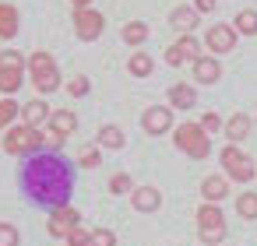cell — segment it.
<instances>
[{
    "label": "cell",
    "mask_w": 257,
    "mask_h": 246,
    "mask_svg": "<svg viewBox=\"0 0 257 246\" xmlns=\"http://www.w3.org/2000/svg\"><path fill=\"white\" fill-rule=\"evenodd\" d=\"M22 186L25 193L43 207H64L74 190V165L60 158L57 151H36L22 165Z\"/></svg>",
    "instance_id": "cell-1"
},
{
    "label": "cell",
    "mask_w": 257,
    "mask_h": 246,
    "mask_svg": "<svg viewBox=\"0 0 257 246\" xmlns=\"http://www.w3.org/2000/svg\"><path fill=\"white\" fill-rule=\"evenodd\" d=\"M173 144L187 155V158H194V162H201V158H208L211 155V137L204 134V127L201 123H194V120H187V123H176L173 127Z\"/></svg>",
    "instance_id": "cell-2"
},
{
    "label": "cell",
    "mask_w": 257,
    "mask_h": 246,
    "mask_svg": "<svg viewBox=\"0 0 257 246\" xmlns=\"http://www.w3.org/2000/svg\"><path fill=\"white\" fill-rule=\"evenodd\" d=\"M46 148V134L39 130V127H25V123H15V127H8L4 130V151L8 155H36V151H43Z\"/></svg>",
    "instance_id": "cell-3"
},
{
    "label": "cell",
    "mask_w": 257,
    "mask_h": 246,
    "mask_svg": "<svg viewBox=\"0 0 257 246\" xmlns=\"http://www.w3.org/2000/svg\"><path fill=\"white\" fill-rule=\"evenodd\" d=\"M25 53L18 50H0V92H4V99L18 95L22 85H25Z\"/></svg>",
    "instance_id": "cell-4"
},
{
    "label": "cell",
    "mask_w": 257,
    "mask_h": 246,
    "mask_svg": "<svg viewBox=\"0 0 257 246\" xmlns=\"http://www.w3.org/2000/svg\"><path fill=\"white\" fill-rule=\"evenodd\" d=\"M218 158H222V169H225L229 183H250V179L257 176V162H253L239 144H225Z\"/></svg>",
    "instance_id": "cell-5"
},
{
    "label": "cell",
    "mask_w": 257,
    "mask_h": 246,
    "mask_svg": "<svg viewBox=\"0 0 257 246\" xmlns=\"http://www.w3.org/2000/svg\"><path fill=\"white\" fill-rule=\"evenodd\" d=\"M71 22H74V36H78L81 43H95V39L106 32V15L95 11V8H78Z\"/></svg>",
    "instance_id": "cell-6"
},
{
    "label": "cell",
    "mask_w": 257,
    "mask_h": 246,
    "mask_svg": "<svg viewBox=\"0 0 257 246\" xmlns=\"http://www.w3.org/2000/svg\"><path fill=\"white\" fill-rule=\"evenodd\" d=\"M78 225H81V211H78L74 204H64V207H53V211H50L46 232H50L53 239H67V232L78 228Z\"/></svg>",
    "instance_id": "cell-7"
},
{
    "label": "cell",
    "mask_w": 257,
    "mask_h": 246,
    "mask_svg": "<svg viewBox=\"0 0 257 246\" xmlns=\"http://www.w3.org/2000/svg\"><path fill=\"white\" fill-rule=\"evenodd\" d=\"M236 29L232 25H211L208 32H204V50L211 53V57H225V53H232L236 50Z\"/></svg>",
    "instance_id": "cell-8"
},
{
    "label": "cell",
    "mask_w": 257,
    "mask_h": 246,
    "mask_svg": "<svg viewBox=\"0 0 257 246\" xmlns=\"http://www.w3.org/2000/svg\"><path fill=\"white\" fill-rule=\"evenodd\" d=\"M176 123H173V109L169 106H148L145 113H141V130L148 134V137H162V134H169Z\"/></svg>",
    "instance_id": "cell-9"
},
{
    "label": "cell",
    "mask_w": 257,
    "mask_h": 246,
    "mask_svg": "<svg viewBox=\"0 0 257 246\" xmlns=\"http://www.w3.org/2000/svg\"><path fill=\"white\" fill-rule=\"evenodd\" d=\"M190 67H194V85H218V81H222V60L211 57V53H204V57L194 60Z\"/></svg>",
    "instance_id": "cell-10"
},
{
    "label": "cell",
    "mask_w": 257,
    "mask_h": 246,
    "mask_svg": "<svg viewBox=\"0 0 257 246\" xmlns=\"http://www.w3.org/2000/svg\"><path fill=\"white\" fill-rule=\"evenodd\" d=\"M229 176L225 172H211V176H204L201 179V197H204V204H222L225 197H229Z\"/></svg>",
    "instance_id": "cell-11"
},
{
    "label": "cell",
    "mask_w": 257,
    "mask_h": 246,
    "mask_svg": "<svg viewBox=\"0 0 257 246\" xmlns=\"http://www.w3.org/2000/svg\"><path fill=\"white\" fill-rule=\"evenodd\" d=\"M131 204H134V211H141V214H155L159 207H162V190L159 186H134V193H131Z\"/></svg>",
    "instance_id": "cell-12"
},
{
    "label": "cell",
    "mask_w": 257,
    "mask_h": 246,
    "mask_svg": "<svg viewBox=\"0 0 257 246\" xmlns=\"http://www.w3.org/2000/svg\"><path fill=\"white\" fill-rule=\"evenodd\" d=\"M166 99H169V109H173V113H176V109H194V106H197V85L176 81V85L166 92Z\"/></svg>",
    "instance_id": "cell-13"
},
{
    "label": "cell",
    "mask_w": 257,
    "mask_h": 246,
    "mask_svg": "<svg viewBox=\"0 0 257 246\" xmlns=\"http://www.w3.org/2000/svg\"><path fill=\"white\" fill-rule=\"evenodd\" d=\"M197 22H201V15L194 11V4H180V8H173V15H169V25H173L180 36H194Z\"/></svg>",
    "instance_id": "cell-14"
},
{
    "label": "cell",
    "mask_w": 257,
    "mask_h": 246,
    "mask_svg": "<svg viewBox=\"0 0 257 246\" xmlns=\"http://www.w3.org/2000/svg\"><path fill=\"white\" fill-rule=\"evenodd\" d=\"M25 71H29V78L36 81V78H46V74H53V71H60V67H57V57H53V53H46V50H36V53H29V60H25Z\"/></svg>",
    "instance_id": "cell-15"
},
{
    "label": "cell",
    "mask_w": 257,
    "mask_h": 246,
    "mask_svg": "<svg viewBox=\"0 0 257 246\" xmlns=\"http://www.w3.org/2000/svg\"><path fill=\"white\" fill-rule=\"evenodd\" d=\"M50 113H53V109L46 106V99H29V102L22 106V123H25V127H39V130H43V127L50 123Z\"/></svg>",
    "instance_id": "cell-16"
},
{
    "label": "cell",
    "mask_w": 257,
    "mask_h": 246,
    "mask_svg": "<svg viewBox=\"0 0 257 246\" xmlns=\"http://www.w3.org/2000/svg\"><path fill=\"white\" fill-rule=\"evenodd\" d=\"M194 221H197V232H204V228H229L222 204H201V207L194 211Z\"/></svg>",
    "instance_id": "cell-17"
},
{
    "label": "cell",
    "mask_w": 257,
    "mask_h": 246,
    "mask_svg": "<svg viewBox=\"0 0 257 246\" xmlns=\"http://www.w3.org/2000/svg\"><path fill=\"white\" fill-rule=\"evenodd\" d=\"M225 137H229V144H243L246 137H250V130H253V120L246 116V113H232L229 120H225Z\"/></svg>",
    "instance_id": "cell-18"
},
{
    "label": "cell",
    "mask_w": 257,
    "mask_h": 246,
    "mask_svg": "<svg viewBox=\"0 0 257 246\" xmlns=\"http://www.w3.org/2000/svg\"><path fill=\"white\" fill-rule=\"evenodd\" d=\"M46 130H53V134H60V137H71V134L78 130V113H74V109H53Z\"/></svg>",
    "instance_id": "cell-19"
},
{
    "label": "cell",
    "mask_w": 257,
    "mask_h": 246,
    "mask_svg": "<svg viewBox=\"0 0 257 246\" xmlns=\"http://www.w3.org/2000/svg\"><path fill=\"white\" fill-rule=\"evenodd\" d=\"M22 29V15L15 4H0V39H15Z\"/></svg>",
    "instance_id": "cell-20"
},
{
    "label": "cell",
    "mask_w": 257,
    "mask_h": 246,
    "mask_svg": "<svg viewBox=\"0 0 257 246\" xmlns=\"http://www.w3.org/2000/svg\"><path fill=\"white\" fill-rule=\"evenodd\" d=\"M95 144H99V148H109V151H120V148L127 144V137H123V130H120L116 123H102L99 134H95Z\"/></svg>",
    "instance_id": "cell-21"
},
{
    "label": "cell",
    "mask_w": 257,
    "mask_h": 246,
    "mask_svg": "<svg viewBox=\"0 0 257 246\" xmlns=\"http://www.w3.org/2000/svg\"><path fill=\"white\" fill-rule=\"evenodd\" d=\"M148 36H152V29H148L145 22H127V25L120 29V39H123L127 46H134V50H141V46L148 43Z\"/></svg>",
    "instance_id": "cell-22"
},
{
    "label": "cell",
    "mask_w": 257,
    "mask_h": 246,
    "mask_svg": "<svg viewBox=\"0 0 257 246\" xmlns=\"http://www.w3.org/2000/svg\"><path fill=\"white\" fill-rule=\"evenodd\" d=\"M152 71H155V60H152L145 50H134L131 60H127V74H131V78H152Z\"/></svg>",
    "instance_id": "cell-23"
},
{
    "label": "cell",
    "mask_w": 257,
    "mask_h": 246,
    "mask_svg": "<svg viewBox=\"0 0 257 246\" xmlns=\"http://www.w3.org/2000/svg\"><path fill=\"white\" fill-rule=\"evenodd\" d=\"M176 50L183 53V60H187V64H194V60H201V57H204V53H201V50H204V43H201L197 36H180V39H176Z\"/></svg>",
    "instance_id": "cell-24"
},
{
    "label": "cell",
    "mask_w": 257,
    "mask_h": 246,
    "mask_svg": "<svg viewBox=\"0 0 257 246\" xmlns=\"http://www.w3.org/2000/svg\"><path fill=\"white\" fill-rule=\"evenodd\" d=\"M232 29H236V36H257V11L250 8V11H239L236 18H232Z\"/></svg>",
    "instance_id": "cell-25"
},
{
    "label": "cell",
    "mask_w": 257,
    "mask_h": 246,
    "mask_svg": "<svg viewBox=\"0 0 257 246\" xmlns=\"http://www.w3.org/2000/svg\"><path fill=\"white\" fill-rule=\"evenodd\" d=\"M22 120V106L15 99H0V130H8Z\"/></svg>",
    "instance_id": "cell-26"
},
{
    "label": "cell",
    "mask_w": 257,
    "mask_h": 246,
    "mask_svg": "<svg viewBox=\"0 0 257 246\" xmlns=\"http://www.w3.org/2000/svg\"><path fill=\"white\" fill-rule=\"evenodd\" d=\"M236 214H239L243 221H253V218H257V193H253V190H246V193L236 197Z\"/></svg>",
    "instance_id": "cell-27"
},
{
    "label": "cell",
    "mask_w": 257,
    "mask_h": 246,
    "mask_svg": "<svg viewBox=\"0 0 257 246\" xmlns=\"http://www.w3.org/2000/svg\"><path fill=\"white\" fill-rule=\"evenodd\" d=\"M109 193L113 197H131L134 193V179H131V172H116V176H109Z\"/></svg>",
    "instance_id": "cell-28"
},
{
    "label": "cell",
    "mask_w": 257,
    "mask_h": 246,
    "mask_svg": "<svg viewBox=\"0 0 257 246\" xmlns=\"http://www.w3.org/2000/svg\"><path fill=\"white\" fill-rule=\"evenodd\" d=\"M64 88H67V95H71V99H85V95L92 92V81H88L85 74H74V78H71Z\"/></svg>",
    "instance_id": "cell-29"
},
{
    "label": "cell",
    "mask_w": 257,
    "mask_h": 246,
    "mask_svg": "<svg viewBox=\"0 0 257 246\" xmlns=\"http://www.w3.org/2000/svg\"><path fill=\"white\" fill-rule=\"evenodd\" d=\"M78 165H81V169H99V165H102V148H99V144H95V148H85V151L78 155Z\"/></svg>",
    "instance_id": "cell-30"
},
{
    "label": "cell",
    "mask_w": 257,
    "mask_h": 246,
    "mask_svg": "<svg viewBox=\"0 0 257 246\" xmlns=\"http://www.w3.org/2000/svg\"><path fill=\"white\" fill-rule=\"evenodd\" d=\"M67 246H92V232L85 228V225H78V228H71L67 232V239H64Z\"/></svg>",
    "instance_id": "cell-31"
},
{
    "label": "cell",
    "mask_w": 257,
    "mask_h": 246,
    "mask_svg": "<svg viewBox=\"0 0 257 246\" xmlns=\"http://www.w3.org/2000/svg\"><path fill=\"white\" fill-rule=\"evenodd\" d=\"M197 123H201V127H204V134H208V137H211V134H218V130H222V127H225V123H222V116H218V113H204V116H201V120H197Z\"/></svg>",
    "instance_id": "cell-32"
},
{
    "label": "cell",
    "mask_w": 257,
    "mask_h": 246,
    "mask_svg": "<svg viewBox=\"0 0 257 246\" xmlns=\"http://www.w3.org/2000/svg\"><path fill=\"white\" fill-rule=\"evenodd\" d=\"M92 246H116V232L113 228H92Z\"/></svg>",
    "instance_id": "cell-33"
},
{
    "label": "cell",
    "mask_w": 257,
    "mask_h": 246,
    "mask_svg": "<svg viewBox=\"0 0 257 246\" xmlns=\"http://www.w3.org/2000/svg\"><path fill=\"white\" fill-rule=\"evenodd\" d=\"M18 228L11 225V221H0V246H18Z\"/></svg>",
    "instance_id": "cell-34"
},
{
    "label": "cell",
    "mask_w": 257,
    "mask_h": 246,
    "mask_svg": "<svg viewBox=\"0 0 257 246\" xmlns=\"http://www.w3.org/2000/svg\"><path fill=\"white\" fill-rule=\"evenodd\" d=\"M225 232H229V228H204V232H197V235H201V242H204V246H222Z\"/></svg>",
    "instance_id": "cell-35"
},
{
    "label": "cell",
    "mask_w": 257,
    "mask_h": 246,
    "mask_svg": "<svg viewBox=\"0 0 257 246\" xmlns=\"http://www.w3.org/2000/svg\"><path fill=\"white\" fill-rule=\"evenodd\" d=\"M166 64H169V67H183V64H187V60H183V53L176 50V43H173V46H166Z\"/></svg>",
    "instance_id": "cell-36"
},
{
    "label": "cell",
    "mask_w": 257,
    "mask_h": 246,
    "mask_svg": "<svg viewBox=\"0 0 257 246\" xmlns=\"http://www.w3.org/2000/svg\"><path fill=\"white\" fill-rule=\"evenodd\" d=\"M64 141H67V137H60V134L46 130V148H43V151H60V148H64Z\"/></svg>",
    "instance_id": "cell-37"
},
{
    "label": "cell",
    "mask_w": 257,
    "mask_h": 246,
    "mask_svg": "<svg viewBox=\"0 0 257 246\" xmlns=\"http://www.w3.org/2000/svg\"><path fill=\"white\" fill-rule=\"evenodd\" d=\"M215 8H218V0H194V11L197 15H211Z\"/></svg>",
    "instance_id": "cell-38"
},
{
    "label": "cell",
    "mask_w": 257,
    "mask_h": 246,
    "mask_svg": "<svg viewBox=\"0 0 257 246\" xmlns=\"http://www.w3.org/2000/svg\"><path fill=\"white\" fill-rule=\"evenodd\" d=\"M71 4H74V11H78V8H92V0H71Z\"/></svg>",
    "instance_id": "cell-39"
},
{
    "label": "cell",
    "mask_w": 257,
    "mask_h": 246,
    "mask_svg": "<svg viewBox=\"0 0 257 246\" xmlns=\"http://www.w3.org/2000/svg\"><path fill=\"white\" fill-rule=\"evenodd\" d=\"M253 127H257V116H253Z\"/></svg>",
    "instance_id": "cell-40"
}]
</instances>
